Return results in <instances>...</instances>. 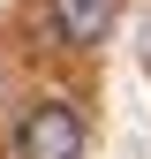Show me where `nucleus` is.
I'll return each mask as SVG.
<instances>
[{"mask_svg": "<svg viewBox=\"0 0 151 159\" xmlns=\"http://www.w3.org/2000/svg\"><path fill=\"white\" fill-rule=\"evenodd\" d=\"M15 159H83V114L68 98H38L15 121Z\"/></svg>", "mask_w": 151, "mask_h": 159, "instance_id": "nucleus-1", "label": "nucleus"}, {"mask_svg": "<svg viewBox=\"0 0 151 159\" xmlns=\"http://www.w3.org/2000/svg\"><path fill=\"white\" fill-rule=\"evenodd\" d=\"M113 15H121V0H53V30L68 46H98L113 30Z\"/></svg>", "mask_w": 151, "mask_h": 159, "instance_id": "nucleus-2", "label": "nucleus"}]
</instances>
